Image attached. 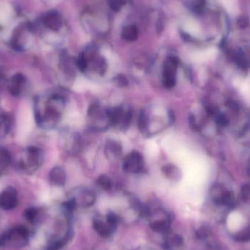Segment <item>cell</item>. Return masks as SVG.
<instances>
[{
	"mask_svg": "<svg viewBox=\"0 0 250 250\" xmlns=\"http://www.w3.org/2000/svg\"><path fill=\"white\" fill-rule=\"evenodd\" d=\"M37 215H38V210L37 208H30L26 210L25 218L29 222H34L37 219Z\"/></svg>",
	"mask_w": 250,
	"mask_h": 250,
	"instance_id": "cell-27",
	"label": "cell"
},
{
	"mask_svg": "<svg viewBox=\"0 0 250 250\" xmlns=\"http://www.w3.org/2000/svg\"><path fill=\"white\" fill-rule=\"evenodd\" d=\"M108 3L113 11H119L125 5L127 0H107Z\"/></svg>",
	"mask_w": 250,
	"mask_h": 250,
	"instance_id": "cell-28",
	"label": "cell"
},
{
	"mask_svg": "<svg viewBox=\"0 0 250 250\" xmlns=\"http://www.w3.org/2000/svg\"><path fill=\"white\" fill-rule=\"evenodd\" d=\"M217 122L218 125H221V126H225L228 124V119L223 115H219L217 118Z\"/></svg>",
	"mask_w": 250,
	"mask_h": 250,
	"instance_id": "cell-31",
	"label": "cell"
},
{
	"mask_svg": "<svg viewBox=\"0 0 250 250\" xmlns=\"http://www.w3.org/2000/svg\"><path fill=\"white\" fill-rule=\"evenodd\" d=\"M232 238L236 242L245 243L250 241V225L244 227L242 229L234 233Z\"/></svg>",
	"mask_w": 250,
	"mask_h": 250,
	"instance_id": "cell-19",
	"label": "cell"
},
{
	"mask_svg": "<svg viewBox=\"0 0 250 250\" xmlns=\"http://www.w3.org/2000/svg\"><path fill=\"white\" fill-rule=\"evenodd\" d=\"M30 233L24 226H16L3 234V247L8 248H23L29 244Z\"/></svg>",
	"mask_w": 250,
	"mask_h": 250,
	"instance_id": "cell-1",
	"label": "cell"
},
{
	"mask_svg": "<svg viewBox=\"0 0 250 250\" xmlns=\"http://www.w3.org/2000/svg\"><path fill=\"white\" fill-rule=\"evenodd\" d=\"M93 69L100 76H103L107 70L106 61L101 57H94L93 59Z\"/></svg>",
	"mask_w": 250,
	"mask_h": 250,
	"instance_id": "cell-20",
	"label": "cell"
},
{
	"mask_svg": "<svg viewBox=\"0 0 250 250\" xmlns=\"http://www.w3.org/2000/svg\"><path fill=\"white\" fill-rule=\"evenodd\" d=\"M11 162V155L8 149L0 148V170H4Z\"/></svg>",
	"mask_w": 250,
	"mask_h": 250,
	"instance_id": "cell-21",
	"label": "cell"
},
{
	"mask_svg": "<svg viewBox=\"0 0 250 250\" xmlns=\"http://www.w3.org/2000/svg\"><path fill=\"white\" fill-rule=\"evenodd\" d=\"M24 82H25V78L23 75L20 73L15 75L11 78V83H10L9 90L11 94L15 96L18 95L21 93V87Z\"/></svg>",
	"mask_w": 250,
	"mask_h": 250,
	"instance_id": "cell-16",
	"label": "cell"
},
{
	"mask_svg": "<svg viewBox=\"0 0 250 250\" xmlns=\"http://www.w3.org/2000/svg\"><path fill=\"white\" fill-rule=\"evenodd\" d=\"M105 154L110 160L117 159L122 154V145L116 141L108 140L105 146Z\"/></svg>",
	"mask_w": 250,
	"mask_h": 250,
	"instance_id": "cell-11",
	"label": "cell"
},
{
	"mask_svg": "<svg viewBox=\"0 0 250 250\" xmlns=\"http://www.w3.org/2000/svg\"><path fill=\"white\" fill-rule=\"evenodd\" d=\"M189 124H190L191 127L193 130H198V126L197 125L196 121H195V117H194L193 115L191 114L189 117Z\"/></svg>",
	"mask_w": 250,
	"mask_h": 250,
	"instance_id": "cell-32",
	"label": "cell"
},
{
	"mask_svg": "<svg viewBox=\"0 0 250 250\" xmlns=\"http://www.w3.org/2000/svg\"><path fill=\"white\" fill-rule=\"evenodd\" d=\"M122 38L127 41H135L137 40L138 36H139V30L136 26H127L122 30Z\"/></svg>",
	"mask_w": 250,
	"mask_h": 250,
	"instance_id": "cell-18",
	"label": "cell"
},
{
	"mask_svg": "<svg viewBox=\"0 0 250 250\" xmlns=\"http://www.w3.org/2000/svg\"><path fill=\"white\" fill-rule=\"evenodd\" d=\"M184 245V239L180 235L176 234H167L165 238V250H179Z\"/></svg>",
	"mask_w": 250,
	"mask_h": 250,
	"instance_id": "cell-12",
	"label": "cell"
},
{
	"mask_svg": "<svg viewBox=\"0 0 250 250\" xmlns=\"http://www.w3.org/2000/svg\"><path fill=\"white\" fill-rule=\"evenodd\" d=\"M89 120L91 121L93 126L96 130H102L100 124L107 122L110 125L108 117L107 109L103 110L98 104H93L88 110Z\"/></svg>",
	"mask_w": 250,
	"mask_h": 250,
	"instance_id": "cell-6",
	"label": "cell"
},
{
	"mask_svg": "<svg viewBox=\"0 0 250 250\" xmlns=\"http://www.w3.org/2000/svg\"><path fill=\"white\" fill-rule=\"evenodd\" d=\"M97 185L103 190H110L112 188V181L110 178L106 175L99 176L97 180Z\"/></svg>",
	"mask_w": 250,
	"mask_h": 250,
	"instance_id": "cell-24",
	"label": "cell"
},
{
	"mask_svg": "<svg viewBox=\"0 0 250 250\" xmlns=\"http://www.w3.org/2000/svg\"><path fill=\"white\" fill-rule=\"evenodd\" d=\"M3 247V234H0V247Z\"/></svg>",
	"mask_w": 250,
	"mask_h": 250,
	"instance_id": "cell-33",
	"label": "cell"
},
{
	"mask_svg": "<svg viewBox=\"0 0 250 250\" xmlns=\"http://www.w3.org/2000/svg\"><path fill=\"white\" fill-rule=\"evenodd\" d=\"M210 198L212 202L218 206L233 208L235 203L233 192L222 185H215L212 187L210 190Z\"/></svg>",
	"mask_w": 250,
	"mask_h": 250,
	"instance_id": "cell-3",
	"label": "cell"
},
{
	"mask_svg": "<svg viewBox=\"0 0 250 250\" xmlns=\"http://www.w3.org/2000/svg\"><path fill=\"white\" fill-rule=\"evenodd\" d=\"M76 66H77L78 68L82 73L86 71L87 67H88V60H87L85 54H81L79 56L77 61H76Z\"/></svg>",
	"mask_w": 250,
	"mask_h": 250,
	"instance_id": "cell-26",
	"label": "cell"
},
{
	"mask_svg": "<svg viewBox=\"0 0 250 250\" xmlns=\"http://www.w3.org/2000/svg\"><path fill=\"white\" fill-rule=\"evenodd\" d=\"M26 162H24V166L26 169L31 170V172L37 170L40 168L43 162L44 155L41 149L35 146H31L27 149L26 152Z\"/></svg>",
	"mask_w": 250,
	"mask_h": 250,
	"instance_id": "cell-8",
	"label": "cell"
},
{
	"mask_svg": "<svg viewBox=\"0 0 250 250\" xmlns=\"http://www.w3.org/2000/svg\"><path fill=\"white\" fill-rule=\"evenodd\" d=\"M171 221L172 220L170 217L167 215L166 212H165L160 218H155V219H152L149 225L155 232L168 234L171 229V225H172Z\"/></svg>",
	"mask_w": 250,
	"mask_h": 250,
	"instance_id": "cell-10",
	"label": "cell"
},
{
	"mask_svg": "<svg viewBox=\"0 0 250 250\" xmlns=\"http://www.w3.org/2000/svg\"><path fill=\"white\" fill-rule=\"evenodd\" d=\"M179 61L174 57H169L165 60L162 71V83L167 89H172L176 83V71Z\"/></svg>",
	"mask_w": 250,
	"mask_h": 250,
	"instance_id": "cell-4",
	"label": "cell"
},
{
	"mask_svg": "<svg viewBox=\"0 0 250 250\" xmlns=\"http://www.w3.org/2000/svg\"><path fill=\"white\" fill-rule=\"evenodd\" d=\"M71 198L74 200L77 206L80 205L83 208L91 206L96 201L95 194L87 188H79L76 190V195Z\"/></svg>",
	"mask_w": 250,
	"mask_h": 250,
	"instance_id": "cell-9",
	"label": "cell"
},
{
	"mask_svg": "<svg viewBox=\"0 0 250 250\" xmlns=\"http://www.w3.org/2000/svg\"><path fill=\"white\" fill-rule=\"evenodd\" d=\"M93 226L98 234L104 238H109L116 230V228H113L111 225H109L107 221H103L100 219H96L93 222Z\"/></svg>",
	"mask_w": 250,
	"mask_h": 250,
	"instance_id": "cell-14",
	"label": "cell"
},
{
	"mask_svg": "<svg viewBox=\"0 0 250 250\" xmlns=\"http://www.w3.org/2000/svg\"><path fill=\"white\" fill-rule=\"evenodd\" d=\"M139 128L142 133L147 132L149 127V118L145 110H141L139 117Z\"/></svg>",
	"mask_w": 250,
	"mask_h": 250,
	"instance_id": "cell-23",
	"label": "cell"
},
{
	"mask_svg": "<svg viewBox=\"0 0 250 250\" xmlns=\"http://www.w3.org/2000/svg\"><path fill=\"white\" fill-rule=\"evenodd\" d=\"M44 23L48 28L52 30H58L61 28L62 21L58 13L51 12L44 16Z\"/></svg>",
	"mask_w": 250,
	"mask_h": 250,
	"instance_id": "cell-15",
	"label": "cell"
},
{
	"mask_svg": "<svg viewBox=\"0 0 250 250\" xmlns=\"http://www.w3.org/2000/svg\"><path fill=\"white\" fill-rule=\"evenodd\" d=\"M18 203V192L15 188L8 187L0 193V208L3 210H12Z\"/></svg>",
	"mask_w": 250,
	"mask_h": 250,
	"instance_id": "cell-7",
	"label": "cell"
},
{
	"mask_svg": "<svg viewBox=\"0 0 250 250\" xmlns=\"http://www.w3.org/2000/svg\"><path fill=\"white\" fill-rule=\"evenodd\" d=\"M224 8L231 15H236L238 12V5L237 0H219Z\"/></svg>",
	"mask_w": 250,
	"mask_h": 250,
	"instance_id": "cell-22",
	"label": "cell"
},
{
	"mask_svg": "<svg viewBox=\"0 0 250 250\" xmlns=\"http://www.w3.org/2000/svg\"><path fill=\"white\" fill-rule=\"evenodd\" d=\"M49 180L55 186H63L66 182V173L64 169L60 166L53 168L50 172Z\"/></svg>",
	"mask_w": 250,
	"mask_h": 250,
	"instance_id": "cell-13",
	"label": "cell"
},
{
	"mask_svg": "<svg viewBox=\"0 0 250 250\" xmlns=\"http://www.w3.org/2000/svg\"><path fill=\"white\" fill-rule=\"evenodd\" d=\"M241 195H242V198L244 201H250V185H245L243 188L242 191H241Z\"/></svg>",
	"mask_w": 250,
	"mask_h": 250,
	"instance_id": "cell-30",
	"label": "cell"
},
{
	"mask_svg": "<svg viewBox=\"0 0 250 250\" xmlns=\"http://www.w3.org/2000/svg\"><path fill=\"white\" fill-rule=\"evenodd\" d=\"M107 114L110 125L119 127L120 130H127L131 123L132 111L130 109H124L122 107L112 108L107 109Z\"/></svg>",
	"mask_w": 250,
	"mask_h": 250,
	"instance_id": "cell-2",
	"label": "cell"
},
{
	"mask_svg": "<svg viewBox=\"0 0 250 250\" xmlns=\"http://www.w3.org/2000/svg\"><path fill=\"white\" fill-rule=\"evenodd\" d=\"M114 81L116 85L119 87H127V84H128V80H127V78L123 75H119V76H116L115 78Z\"/></svg>",
	"mask_w": 250,
	"mask_h": 250,
	"instance_id": "cell-29",
	"label": "cell"
},
{
	"mask_svg": "<svg viewBox=\"0 0 250 250\" xmlns=\"http://www.w3.org/2000/svg\"><path fill=\"white\" fill-rule=\"evenodd\" d=\"M162 172L164 175L168 177V179H173V180H175V179L176 180L181 176L180 171L179 170L177 167L172 164L164 165L162 168Z\"/></svg>",
	"mask_w": 250,
	"mask_h": 250,
	"instance_id": "cell-17",
	"label": "cell"
},
{
	"mask_svg": "<svg viewBox=\"0 0 250 250\" xmlns=\"http://www.w3.org/2000/svg\"><path fill=\"white\" fill-rule=\"evenodd\" d=\"M144 167L143 156L137 151L130 152L124 159L123 170L127 173H141L144 170Z\"/></svg>",
	"mask_w": 250,
	"mask_h": 250,
	"instance_id": "cell-5",
	"label": "cell"
},
{
	"mask_svg": "<svg viewBox=\"0 0 250 250\" xmlns=\"http://www.w3.org/2000/svg\"><path fill=\"white\" fill-rule=\"evenodd\" d=\"M212 234V230L207 225H202L200 227L195 233L197 238L200 240H205L210 236Z\"/></svg>",
	"mask_w": 250,
	"mask_h": 250,
	"instance_id": "cell-25",
	"label": "cell"
}]
</instances>
